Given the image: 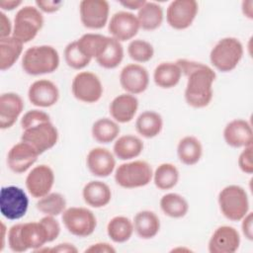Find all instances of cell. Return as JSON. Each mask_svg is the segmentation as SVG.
I'll return each mask as SVG.
<instances>
[{
	"instance_id": "cell-2",
	"label": "cell",
	"mask_w": 253,
	"mask_h": 253,
	"mask_svg": "<svg viewBox=\"0 0 253 253\" xmlns=\"http://www.w3.org/2000/svg\"><path fill=\"white\" fill-rule=\"evenodd\" d=\"M60 58L55 47L47 44L34 45L22 55L23 70L33 76L49 74L59 66Z\"/></svg>"
},
{
	"instance_id": "cell-40",
	"label": "cell",
	"mask_w": 253,
	"mask_h": 253,
	"mask_svg": "<svg viewBox=\"0 0 253 253\" xmlns=\"http://www.w3.org/2000/svg\"><path fill=\"white\" fill-rule=\"evenodd\" d=\"M64 60L70 68L81 70L88 66L92 59L86 56L79 48L77 42L73 41L69 42L64 48Z\"/></svg>"
},
{
	"instance_id": "cell-48",
	"label": "cell",
	"mask_w": 253,
	"mask_h": 253,
	"mask_svg": "<svg viewBox=\"0 0 253 253\" xmlns=\"http://www.w3.org/2000/svg\"><path fill=\"white\" fill-rule=\"evenodd\" d=\"M87 253H115L116 249L107 242H98L95 244L90 245L88 248L85 249Z\"/></svg>"
},
{
	"instance_id": "cell-29",
	"label": "cell",
	"mask_w": 253,
	"mask_h": 253,
	"mask_svg": "<svg viewBox=\"0 0 253 253\" xmlns=\"http://www.w3.org/2000/svg\"><path fill=\"white\" fill-rule=\"evenodd\" d=\"M136 18L140 29L148 32L155 31L163 22V8L158 3L146 1L144 5L137 11Z\"/></svg>"
},
{
	"instance_id": "cell-8",
	"label": "cell",
	"mask_w": 253,
	"mask_h": 253,
	"mask_svg": "<svg viewBox=\"0 0 253 253\" xmlns=\"http://www.w3.org/2000/svg\"><path fill=\"white\" fill-rule=\"evenodd\" d=\"M29 208V198L25 191L17 186H4L0 191L1 214L10 220L22 218Z\"/></svg>"
},
{
	"instance_id": "cell-51",
	"label": "cell",
	"mask_w": 253,
	"mask_h": 253,
	"mask_svg": "<svg viewBox=\"0 0 253 253\" xmlns=\"http://www.w3.org/2000/svg\"><path fill=\"white\" fill-rule=\"evenodd\" d=\"M23 4L21 0H1L0 1V8L2 12L4 11H13L16 8L20 7Z\"/></svg>"
},
{
	"instance_id": "cell-26",
	"label": "cell",
	"mask_w": 253,
	"mask_h": 253,
	"mask_svg": "<svg viewBox=\"0 0 253 253\" xmlns=\"http://www.w3.org/2000/svg\"><path fill=\"white\" fill-rule=\"evenodd\" d=\"M133 228L136 235L141 239H151L160 230V220L152 211H140L133 217Z\"/></svg>"
},
{
	"instance_id": "cell-49",
	"label": "cell",
	"mask_w": 253,
	"mask_h": 253,
	"mask_svg": "<svg viewBox=\"0 0 253 253\" xmlns=\"http://www.w3.org/2000/svg\"><path fill=\"white\" fill-rule=\"evenodd\" d=\"M49 252H51V253H76V252H78V249L71 243L63 242V243H59L56 246L49 248Z\"/></svg>"
},
{
	"instance_id": "cell-38",
	"label": "cell",
	"mask_w": 253,
	"mask_h": 253,
	"mask_svg": "<svg viewBox=\"0 0 253 253\" xmlns=\"http://www.w3.org/2000/svg\"><path fill=\"white\" fill-rule=\"evenodd\" d=\"M36 207L44 215L57 216L66 210V200L62 194L50 192L40 198Z\"/></svg>"
},
{
	"instance_id": "cell-46",
	"label": "cell",
	"mask_w": 253,
	"mask_h": 253,
	"mask_svg": "<svg viewBox=\"0 0 253 253\" xmlns=\"http://www.w3.org/2000/svg\"><path fill=\"white\" fill-rule=\"evenodd\" d=\"M13 34V25L4 12H0V39L11 37Z\"/></svg>"
},
{
	"instance_id": "cell-18",
	"label": "cell",
	"mask_w": 253,
	"mask_h": 253,
	"mask_svg": "<svg viewBox=\"0 0 253 253\" xmlns=\"http://www.w3.org/2000/svg\"><path fill=\"white\" fill-rule=\"evenodd\" d=\"M28 98L32 105L39 108H49L59 99V90L55 83L48 79H40L31 84Z\"/></svg>"
},
{
	"instance_id": "cell-23",
	"label": "cell",
	"mask_w": 253,
	"mask_h": 253,
	"mask_svg": "<svg viewBox=\"0 0 253 253\" xmlns=\"http://www.w3.org/2000/svg\"><path fill=\"white\" fill-rule=\"evenodd\" d=\"M82 198L91 208L100 209L109 205L112 200V191L105 182L93 180L83 187Z\"/></svg>"
},
{
	"instance_id": "cell-4",
	"label": "cell",
	"mask_w": 253,
	"mask_h": 253,
	"mask_svg": "<svg viewBox=\"0 0 253 253\" xmlns=\"http://www.w3.org/2000/svg\"><path fill=\"white\" fill-rule=\"evenodd\" d=\"M217 202L222 215L231 221H239L249 212L248 195L241 186L224 187L218 194Z\"/></svg>"
},
{
	"instance_id": "cell-24",
	"label": "cell",
	"mask_w": 253,
	"mask_h": 253,
	"mask_svg": "<svg viewBox=\"0 0 253 253\" xmlns=\"http://www.w3.org/2000/svg\"><path fill=\"white\" fill-rule=\"evenodd\" d=\"M20 237L26 250L32 249L33 251H36L48 243L45 229L40 220L22 223Z\"/></svg>"
},
{
	"instance_id": "cell-12",
	"label": "cell",
	"mask_w": 253,
	"mask_h": 253,
	"mask_svg": "<svg viewBox=\"0 0 253 253\" xmlns=\"http://www.w3.org/2000/svg\"><path fill=\"white\" fill-rule=\"evenodd\" d=\"M110 5L106 0H82L79 3V16L82 25L90 30L104 28L109 20Z\"/></svg>"
},
{
	"instance_id": "cell-22",
	"label": "cell",
	"mask_w": 253,
	"mask_h": 253,
	"mask_svg": "<svg viewBox=\"0 0 253 253\" xmlns=\"http://www.w3.org/2000/svg\"><path fill=\"white\" fill-rule=\"evenodd\" d=\"M137 109V98L128 93H123L115 97L109 106V112L112 119L119 124H126L132 121Z\"/></svg>"
},
{
	"instance_id": "cell-39",
	"label": "cell",
	"mask_w": 253,
	"mask_h": 253,
	"mask_svg": "<svg viewBox=\"0 0 253 253\" xmlns=\"http://www.w3.org/2000/svg\"><path fill=\"white\" fill-rule=\"evenodd\" d=\"M127 54L134 61L139 63H145L149 61L154 55L153 45L141 39H134L129 42L127 45Z\"/></svg>"
},
{
	"instance_id": "cell-14",
	"label": "cell",
	"mask_w": 253,
	"mask_h": 253,
	"mask_svg": "<svg viewBox=\"0 0 253 253\" xmlns=\"http://www.w3.org/2000/svg\"><path fill=\"white\" fill-rule=\"evenodd\" d=\"M120 84L126 93L135 96L143 93L147 89L149 85V73L141 64H126L121 70Z\"/></svg>"
},
{
	"instance_id": "cell-16",
	"label": "cell",
	"mask_w": 253,
	"mask_h": 253,
	"mask_svg": "<svg viewBox=\"0 0 253 253\" xmlns=\"http://www.w3.org/2000/svg\"><path fill=\"white\" fill-rule=\"evenodd\" d=\"M39 155L38 151L32 145L21 140L8 151L7 165L14 173L22 174L37 162Z\"/></svg>"
},
{
	"instance_id": "cell-44",
	"label": "cell",
	"mask_w": 253,
	"mask_h": 253,
	"mask_svg": "<svg viewBox=\"0 0 253 253\" xmlns=\"http://www.w3.org/2000/svg\"><path fill=\"white\" fill-rule=\"evenodd\" d=\"M253 146L244 147L240 152L237 160L239 169L246 174H252L253 172Z\"/></svg>"
},
{
	"instance_id": "cell-5",
	"label": "cell",
	"mask_w": 253,
	"mask_h": 253,
	"mask_svg": "<svg viewBox=\"0 0 253 253\" xmlns=\"http://www.w3.org/2000/svg\"><path fill=\"white\" fill-rule=\"evenodd\" d=\"M152 176V168L144 160L125 162L115 169V181L120 187L125 189L144 187L150 183Z\"/></svg>"
},
{
	"instance_id": "cell-13",
	"label": "cell",
	"mask_w": 253,
	"mask_h": 253,
	"mask_svg": "<svg viewBox=\"0 0 253 253\" xmlns=\"http://www.w3.org/2000/svg\"><path fill=\"white\" fill-rule=\"evenodd\" d=\"M108 30L112 38L124 42L132 41L140 30L136 15L127 11L116 12L108 23Z\"/></svg>"
},
{
	"instance_id": "cell-9",
	"label": "cell",
	"mask_w": 253,
	"mask_h": 253,
	"mask_svg": "<svg viewBox=\"0 0 253 253\" xmlns=\"http://www.w3.org/2000/svg\"><path fill=\"white\" fill-rule=\"evenodd\" d=\"M21 140L32 145L41 155L57 143L58 131L50 121L42 122L23 129Z\"/></svg>"
},
{
	"instance_id": "cell-6",
	"label": "cell",
	"mask_w": 253,
	"mask_h": 253,
	"mask_svg": "<svg viewBox=\"0 0 253 253\" xmlns=\"http://www.w3.org/2000/svg\"><path fill=\"white\" fill-rule=\"evenodd\" d=\"M43 23L42 13L36 6H24L15 15L12 36L27 43L37 37Z\"/></svg>"
},
{
	"instance_id": "cell-33",
	"label": "cell",
	"mask_w": 253,
	"mask_h": 253,
	"mask_svg": "<svg viewBox=\"0 0 253 253\" xmlns=\"http://www.w3.org/2000/svg\"><path fill=\"white\" fill-rule=\"evenodd\" d=\"M133 232L132 220L124 215L114 216L107 224L108 236L115 243H125L128 241Z\"/></svg>"
},
{
	"instance_id": "cell-10",
	"label": "cell",
	"mask_w": 253,
	"mask_h": 253,
	"mask_svg": "<svg viewBox=\"0 0 253 253\" xmlns=\"http://www.w3.org/2000/svg\"><path fill=\"white\" fill-rule=\"evenodd\" d=\"M71 91L78 101L92 104L102 98L104 89L98 75L90 71H81L74 76L71 83Z\"/></svg>"
},
{
	"instance_id": "cell-27",
	"label": "cell",
	"mask_w": 253,
	"mask_h": 253,
	"mask_svg": "<svg viewBox=\"0 0 253 253\" xmlns=\"http://www.w3.org/2000/svg\"><path fill=\"white\" fill-rule=\"evenodd\" d=\"M182 70L178 63L165 61L159 63L153 71V80L156 86L162 89H171L181 80Z\"/></svg>"
},
{
	"instance_id": "cell-3",
	"label": "cell",
	"mask_w": 253,
	"mask_h": 253,
	"mask_svg": "<svg viewBox=\"0 0 253 253\" xmlns=\"http://www.w3.org/2000/svg\"><path fill=\"white\" fill-rule=\"evenodd\" d=\"M244 50L241 42L233 37L220 39L211 48L210 60L211 65L220 72H230L237 67Z\"/></svg>"
},
{
	"instance_id": "cell-42",
	"label": "cell",
	"mask_w": 253,
	"mask_h": 253,
	"mask_svg": "<svg viewBox=\"0 0 253 253\" xmlns=\"http://www.w3.org/2000/svg\"><path fill=\"white\" fill-rule=\"evenodd\" d=\"M22 223H16L12 225L8 232H7V240H8V246L9 248L16 253H22L27 251L22 243L21 237H20V229H21Z\"/></svg>"
},
{
	"instance_id": "cell-32",
	"label": "cell",
	"mask_w": 253,
	"mask_h": 253,
	"mask_svg": "<svg viewBox=\"0 0 253 253\" xmlns=\"http://www.w3.org/2000/svg\"><path fill=\"white\" fill-rule=\"evenodd\" d=\"M109 40L110 37L101 34L87 33L76 40V42L79 48L86 56L96 60L107 47Z\"/></svg>"
},
{
	"instance_id": "cell-19",
	"label": "cell",
	"mask_w": 253,
	"mask_h": 253,
	"mask_svg": "<svg viewBox=\"0 0 253 253\" xmlns=\"http://www.w3.org/2000/svg\"><path fill=\"white\" fill-rule=\"evenodd\" d=\"M115 157L114 153L105 147H94L87 154L86 165L92 175L106 178L116 169Z\"/></svg>"
},
{
	"instance_id": "cell-37",
	"label": "cell",
	"mask_w": 253,
	"mask_h": 253,
	"mask_svg": "<svg viewBox=\"0 0 253 253\" xmlns=\"http://www.w3.org/2000/svg\"><path fill=\"white\" fill-rule=\"evenodd\" d=\"M124 47L121 42L110 37L109 42L103 53L96 59L97 63L106 69L118 67L124 59Z\"/></svg>"
},
{
	"instance_id": "cell-17",
	"label": "cell",
	"mask_w": 253,
	"mask_h": 253,
	"mask_svg": "<svg viewBox=\"0 0 253 253\" xmlns=\"http://www.w3.org/2000/svg\"><path fill=\"white\" fill-rule=\"evenodd\" d=\"M240 246V235L236 228L230 225L218 226L209 240L211 253H234Z\"/></svg>"
},
{
	"instance_id": "cell-20",
	"label": "cell",
	"mask_w": 253,
	"mask_h": 253,
	"mask_svg": "<svg viewBox=\"0 0 253 253\" xmlns=\"http://www.w3.org/2000/svg\"><path fill=\"white\" fill-rule=\"evenodd\" d=\"M223 138L227 145L234 148L251 146L253 142V130L251 125L246 120H232L223 129Z\"/></svg>"
},
{
	"instance_id": "cell-47",
	"label": "cell",
	"mask_w": 253,
	"mask_h": 253,
	"mask_svg": "<svg viewBox=\"0 0 253 253\" xmlns=\"http://www.w3.org/2000/svg\"><path fill=\"white\" fill-rule=\"evenodd\" d=\"M241 229L243 235L248 239H253V215L252 212H248L242 219H241Z\"/></svg>"
},
{
	"instance_id": "cell-31",
	"label": "cell",
	"mask_w": 253,
	"mask_h": 253,
	"mask_svg": "<svg viewBox=\"0 0 253 253\" xmlns=\"http://www.w3.org/2000/svg\"><path fill=\"white\" fill-rule=\"evenodd\" d=\"M24 43L13 36L0 39V69H10L23 53Z\"/></svg>"
},
{
	"instance_id": "cell-15",
	"label": "cell",
	"mask_w": 253,
	"mask_h": 253,
	"mask_svg": "<svg viewBox=\"0 0 253 253\" xmlns=\"http://www.w3.org/2000/svg\"><path fill=\"white\" fill-rule=\"evenodd\" d=\"M54 184V172L45 164L32 168L26 177V188L29 194L40 199L50 193Z\"/></svg>"
},
{
	"instance_id": "cell-21",
	"label": "cell",
	"mask_w": 253,
	"mask_h": 253,
	"mask_svg": "<svg viewBox=\"0 0 253 253\" xmlns=\"http://www.w3.org/2000/svg\"><path fill=\"white\" fill-rule=\"evenodd\" d=\"M22 97L14 92L3 93L0 96V128L7 129L14 126L24 110Z\"/></svg>"
},
{
	"instance_id": "cell-50",
	"label": "cell",
	"mask_w": 253,
	"mask_h": 253,
	"mask_svg": "<svg viewBox=\"0 0 253 253\" xmlns=\"http://www.w3.org/2000/svg\"><path fill=\"white\" fill-rule=\"evenodd\" d=\"M145 0H123L120 1V5L128 9V10H136L138 11L145 3Z\"/></svg>"
},
{
	"instance_id": "cell-1",
	"label": "cell",
	"mask_w": 253,
	"mask_h": 253,
	"mask_svg": "<svg viewBox=\"0 0 253 253\" xmlns=\"http://www.w3.org/2000/svg\"><path fill=\"white\" fill-rule=\"evenodd\" d=\"M187 77L184 92L186 103L192 108L202 109L208 107L213 97L212 85L216 74L211 67L202 62L180 58L176 61Z\"/></svg>"
},
{
	"instance_id": "cell-52",
	"label": "cell",
	"mask_w": 253,
	"mask_h": 253,
	"mask_svg": "<svg viewBox=\"0 0 253 253\" xmlns=\"http://www.w3.org/2000/svg\"><path fill=\"white\" fill-rule=\"evenodd\" d=\"M242 12L243 15L249 19L253 18V1L252 0H248V1H243L242 2Z\"/></svg>"
},
{
	"instance_id": "cell-43",
	"label": "cell",
	"mask_w": 253,
	"mask_h": 253,
	"mask_svg": "<svg viewBox=\"0 0 253 253\" xmlns=\"http://www.w3.org/2000/svg\"><path fill=\"white\" fill-rule=\"evenodd\" d=\"M40 222L45 229L48 243L54 241L60 234V224L55 218V216L44 215L40 219Z\"/></svg>"
},
{
	"instance_id": "cell-7",
	"label": "cell",
	"mask_w": 253,
	"mask_h": 253,
	"mask_svg": "<svg viewBox=\"0 0 253 253\" xmlns=\"http://www.w3.org/2000/svg\"><path fill=\"white\" fill-rule=\"evenodd\" d=\"M61 218L67 231L77 237L91 235L97 226V218L93 211L83 207L66 208Z\"/></svg>"
},
{
	"instance_id": "cell-45",
	"label": "cell",
	"mask_w": 253,
	"mask_h": 253,
	"mask_svg": "<svg viewBox=\"0 0 253 253\" xmlns=\"http://www.w3.org/2000/svg\"><path fill=\"white\" fill-rule=\"evenodd\" d=\"M36 7L42 12V13H55L57 12L63 5V2L61 1H53V0H37L35 2Z\"/></svg>"
},
{
	"instance_id": "cell-11",
	"label": "cell",
	"mask_w": 253,
	"mask_h": 253,
	"mask_svg": "<svg viewBox=\"0 0 253 253\" xmlns=\"http://www.w3.org/2000/svg\"><path fill=\"white\" fill-rule=\"evenodd\" d=\"M199 4L195 0H174L166 10V21L174 30L188 29L195 21Z\"/></svg>"
},
{
	"instance_id": "cell-53",
	"label": "cell",
	"mask_w": 253,
	"mask_h": 253,
	"mask_svg": "<svg viewBox=\"0 0 253 253\" xmlns=\"http://www.w3.org/2000/svg\"><path fill=\"white\" fill-rule=\"evenodd\" d=\"M0 229H1V246H0V251H2L4 249V246H5V239L7 238L6 233L8 232L4 222H1V228Z\"/></svg>"
},
{
	"instance_id": "cell-28",
	"label": "cell",
	"mask_w": 253,
	"mask_h": 253,
	"mask_svg": "<svg viewBox=\"0 0 253 253\" xmlns=\"http://www.w3.org/2000/svg\"><path fill=\"white\" fill-rule=\"evenodd\" d=\"M177 156L180 162L187 166L197 164L203 156L202 142L196 136H184L178 142Z\"/></svg>"
},
{
	"instance_id": "cell-35",
	"label": "cell",
	"mask_w": 253,
	"mask_h": 253,
	"mask_svg": "<svg viewBox=\"0 0 253 253\" xmlns=\"http://www.w3.org/2000/svg\"><path fill=\"white\" fill-rule=\"evenodd\" d=\"M160 209L163 213L171 218L184 217L189 211L188 201L177 193H167L160 199Z\"/></svg>"
},
{
	"instance_id": "cell-30",
	"label": "cell",
	"mask_w": 253,
	"mask_h": 253,
	"mask_svg": "<svg viewBox=\"0 0 253 253\" xmlns=\"http://www.w3.org/2000/svg\"><path fill=\"white\" fill-rule=\"evenodd\" d=\"M163 128V119L160 114L154 111L142 112L135 121V129L144 138L157 136Z\"/></svg>"
},
{
	"instance_id": "cell-41",
	"label": "cell",
	"mask_w": 253,
	"mask_h": 253,
	"mask_svg": "<svg viewBox=\"0 0 253 253\" xmlns=\"http://www.w3.org/2000/svg\"><path fill=\"white\" fill-rule=\"evenodd\" d=\"M48 121H50L49 115H47L43 111L34 109L24 114V116L21 119V126H22V129H26L40 123L48 122Z\"/></svg>"
},
{
	"instance_id": "cell-34",
	"label": "cell",
	"mask_w": 253,
	"mask_h": 253,
	"mask_svg": "<svg viewBox=\"0 0 253 253\" xmlns=\"http://www.w3.org/2000/svg\"><path fill=\"white\" fill-rule=\"evenodd\" d=\"M121 127L119 123L110 118H100L94 122L91 133L93 138L103 144L115 141L120 134Z\"/></svg>"
},
{
	"instance_id": "cell-25",
	"label": "cell",
	"mask_w": 253,
	"mask_h": 253,
	"mask_svg": "<svg viewBox=\"0 0 253 253\" xmlns=\"http://www.w3.org/2000/svg\"><path fill=\"white\" fill-rule=\"evenodd\" d=\"M143 147V141L138 136L133 134H125L119 136L115 140L113 153L120 160L127 161L138 157L141 154Z\"/></svg>"
},
{
	"instance_id": "cell-36",
	"label": "cell",
	"mask_w": 253,
	"mask_h": 253,
	"mask_svg": "<svg viewBox=\"0 0 253 253\" xmlns=\"http://www.w3.org/2000/svg\"><path fill=\"white\" fill-rule=\"evenodd\" d=\"M179 170L172 163H162L153 172L152 180L156 188L161 191L171 190L179 181Z\"/></svg>"
}]
</instances>
